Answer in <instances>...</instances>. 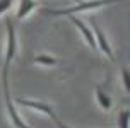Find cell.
<instances>
[{
    "mask_svg": "<svg viewBox=\"0 0 130 128\" xmlns=\"http://www.w3.org/2000/svg\"><path fill=\"white\" fill-rule=\"evenodd\" d=\"M120 0H79L75 2V5L65 7V9H45L43 12L46 15H55V17H63V15H74L79 12H87V10H96L101 7L117 4Z\"/></svg>",
    "mask_w": 130,
    "mask_h": 128,
    "instance_id": "cell-1",
    "label": "cell"
},
{
    "mask_svg": "<svg viewBox=\"0 0 130 128\" xmlns=\"http://www.w3.org/2000/svg\"><path fill=\"white\" fill-rule=\"evenodd\" d=\"M92 32H94V39H96V45L101 50V53H104L108 57V60L115 62V51L111 48V43L108 41V38H106V34L103 32V29L98 26V22H92Z\"/></svg>",
    "mask_w": 130,
    "mask_h": 128,
    "instance_id": "cell-2",
    "label": "cell"
},
{
    "mask_svg": "<svg viewBox=\"0 0 130 128\" xmlns=\"http://www.w3.org/2000/svg\"><path fill=\"white\" fill-rule=\"evenodd\" d=\"M17 104L21 106H24V108H31L34 111H38V113H43V115L50 116L53 121H58V116L55 115V111L53 108L48 104V102H41V101H31V99H15Z\"/></svg>",
    "mask_w": 130,
    "mask_h": 128,
    "instance_id": "cell-3",
    "label": "cell"
},
{
    "mask_svg": "<svg viewBox=\"0 0 130 128\" xmlns=\"http://www.w3.org/2000/svg\"><path fill=\"white\" fill-rule=\"evenodd\" d=\"M69 19H70L72 24L77 27V31L82 34V38L86 39V43H87V45L91 46V50L96 51V50H98V45H96V39H94V32H92V29H91V27H89L87 24H86L84 21L77 19V17H72V15H70Z\"/></svg>",
    "mask_w": 130,
    "mask_h": 128,
    "instance_id": "cell-4",
    "label": "cell"
},
{
    "mask_svg": "<svg viewBox=\"0 0 130 128\" xmlns=\"http://www.w3.org/2000/svg\"><path fill=\"white\" fill-rule=\"evenodd\" d=\"M94 96H96V102L99 104V108L103 109V111H110V109L113 108V97L104 90L103 85H96Z\"/></svg>",
    "mask_w": 130,
    "mask_h": 128,
    "instance_id": "cell-5",
    "label": "cell"
},
{
    "mask_svg": "<svg viewBox=\"0 0 130 128\" xmlns=\"http://www.w3.org/2000/svg\"><path fill=\"white\" fill-rule=\"evenodd\" d=\"M38 7L36 0H19V9L15 12V21H22Z\"/></svg>",
    "mask_w": 130,
    "mask_h": 128,
    "instance_id": "cell-6",
    "label": "cell"
},
{
    "mask_svg": "<svg viewBox=\"0 0 130 128\" xmlns=\"http://www.w3.org/2000/svg\"><path fill=\"white\" fill-rule=\"evenodd\" d=\"M34 63L43 65V67H55L57 65V58H53L52 55H36L34 57Z\"/></svg>",
    "mask_w": 130,
    "mask_h": 128,
    "instance_id": "cell-7",
    "label": "cell"
},
{
    "mask_svg": "<svg viewBox=\"0 0 130 128\" xmlns=\"http://www.w3.org/2000/svg\"><path fill=\"white\" fill-rule=\"evenodd\" d=\"M118 128H130V109H122L118 113Z\"/></svg>",
    "mask_w": 130,
    "mask_h": 128,
    "instance_id": "cell-8",
    "label": "cell"
},
{
    "mask_svg": "<svg viewBox=\"0 0 130 128\" xmlns=\"http://www.w3.org/2000/svg\"><path fill=\"white\" fill-rule=\"evenodd\" d=\"M122 84H123V90L127 94H130V70L128 68H122Z\"/></svg>",
    "mask_w": 130,
    "mask_h": 128,
    "instance_id": "cell-9",
    "label": "cell"
},
{
    "mask_svg": "<svg viewBox=\"0 0 130 128\" xmlns=\"http://www.w3.org/2000/svg\"><path fill=\"white\" fill-rule=\"evenodd\" d=\"M14 0H0V15H4V14L12 7Z\"/></svg>",
    "mask_w": 130,
    "mask_h": 128,
    "instance_id": "cell-10",
    "label": "cell"
},
{
    "mask_svg": "<svg viewBox=\"0 0 130 128\" xmlns=\"http://www.w3.org/2000/svg\"><path fill=\"white\" fill-rule=\"evenodd\" d=\"M55 123H57V125H58L60 128H70V126H67L65 123H62V121H60V120H58V121H55Z\"/></svg>",
    "mask_w": 130,
    "mask_h": 128,
    "instance_id": "cell-11",
    "label": "cell"
},
{
    "mask_svg": "<svg viewBox=\"0 0 130 128\" xmlns=\"http://www.w3.org/2000/svg\"><path fill=\"white\" fill-rule=\"evenodd\" d=\"M74 2H79V0H74Z\"/></svg>",
    "mask_w": 130,
    "mask_h": 128,
    "instance_id": "cell-12",
    "label": "cell"
}]
</instances>
